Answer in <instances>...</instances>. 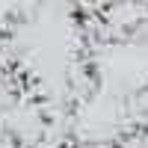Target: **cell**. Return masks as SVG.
I'll list each match as a JSON object with an SVG mask.
<instances>
[{
    "mask_svg": "<svg viewBox=\"0 0 148 148\" xmlns=\"http://www.w3.org/2000/svg\"><path fill=\"white\" fill-rule=\"evenodd\" d=\"M92 47L80 0H24L0 27V65L47 110L68 107L92 83Z\"/></svg>",
    "mask_w": 148,
    "mask_h": 148,
    "instance_id": "6da1fadb",
    "label": "cell"
},
{
    "mask_svg": "<svg viewBox=\"0 0 148 148\" xmlns=\"http://www.w3.org/2000/svg\"><path fill=\"white\" fill-rule=\"evenodd\" d=\"M136 98H127L101 83H89L65 107L71 145L77 148H121L136 130L139 116Z\"/></svg>",
    "mask_w": 148,
    "mask_h": 148,
    "instance_id": "7a4b0ae2",
    "label": "cell"
},
{
    "mask_svg": "<svg viewBox=\"0 0 148 148\" xmlns=\"http://www.w3.org/2000/svg\"><path fill=\"white\" fill-rule=\"evenodd\" d=\"M0 148H33L27 139H21L18 133H12L9 127L0 125Z\"/></svg>",
    "mask_w": 148,
    "mask_h": 148,
    "instance_id": "3957f363",
    "label": "cell"
},
{
    "mask_svg": "<svg viewBox=\"0 0 148 148\" xmlns=\"http://www.w3.org/2000/svg\"><path fill=\"white\" fill-rule=\"evenodd\" d=\"M80 3H83V9H86V12H92L95 6H101L104 0H80Z\"/></svg>",
    "mask_w": 148,
    "mask_h": 148,
    "instance_id": "277c9868",
    "label": "cell"
},
{
    "mask_svg": "<svg viewBox=\"0 0 148 148\" xmlns=\"http://www.w3.org/2000/svg\"><path fill=\"white\" fill-rule=\"evenodd\" d=\"M71 148H77V145H71Z\"/></svg>",
    "mask_w": 148,
    "mask_h": 148,
    "instance_id": "5b68a950",
    "label": "cell"
}]
</instances>
